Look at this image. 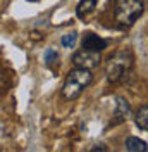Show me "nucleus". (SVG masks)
<instances>
[{"mask_svg":"<svg viewBox=\"0 0 148 152\" xmlns=\"http://www.w3.org/2000/svg\"><path fill=\"white\" fill-rule=\"evenodd\" d=\"M143 10H145L143 0H115L114 18L120 28H129L141 18Z\"/></svg>","mask_w":148,"mask_h":152,"instance_id":"f257e3e1","label":"nucleus"},{"mask_svg":"<svg viewBox=\"0 0 148 152\" xmlns=\"http://www.w3.org/2000/svg\"><path fill=\"white\" fill-rule=\"evenodd\" d=\"M76 38H78V33L65 35V37H62V45H64V47H74V43H76Z\"/></svg>","mask_w":148,"mask_h":152,"instance_id":"9b49d317","label":"nucleus"},{"mask_svg":"<svg viewBox=\"0 0 148 152\" xmlns=\"http://www.w3.org/2000/svg\"><path fill=\"white\" fill-rule=\"evenodd\" d=\"M133 62H134V57H133V52L131 50L126 48V50L115 52L114 56H110L107 59V64H105L107 80L110 83H117L120 78L133 67Z\"/></svg>","mask_w":148,"mask_h":152,"instance_id":"7ed1b4c3","label":"nucleus"},{"mask_svg":"<svg viewBox=\"0 0 148 152\" xmlns=\"http://www.w3.org/2000/svg\"><path fill=\"white\" fill-rule=\"evenodd\" d=\"M131 114V105L129 102L124 99V97H119L117 99V105H115V113H114V124L124 123Z\"/></svg>","mask_w":148,"mask_h":152,"instance_id":"39448f33","label":"nucleus"},{"mask_svg":"<svg viewBox=\"0 0 148 152\" xmlns=\"http://www.w3.org/2000/svg\"><path fill=\"white\" fill-rule=\"evenodd\" d=\"M107 47V42L100 38L95 33H84L83 37V48H88V50H96V52H102L103 48Z\"/></svg>","mask_w":148,"mask_h":152,"instance_id":"423d86ee","label":"nucleus"},{"mask_svg":"<svg viewBox=\"0 0 148 152\" xmlns=\"http://www.w3.org/2000/svg\"><path fill=\"white\" fill-rule=\"evenodd\" d=\"M96 7V0H81L76 7V14L79 19H86Z\"/></svg>","mask_w":148,"mask_h":152,"instance_id":"0eeeda50","label":"nucleus"},{"mask_svg":"<svg viewBox=\"0 0 148 152\" xmlns=\"http://www.w3.org/2000/svg\"><path fill=\"white\" fill-rule=\"evenodd\" d=\"M10 88V78L4 71H0V95H4Z\"/></svg>","mask_w":148,"mask_h":152,"instance_id":"9d476101","label":"nucleus"},{"mask_svg":"<svg viewBox=\"0 0 148 152\" xmlns=\"http://www.w3.org/2000/svg\"><path fill=\"white\" fill-rule=\"evenodd\" d=\"M93 76L90 69H83V67H76L73 69L64 81L62 86V97L65 100H76L79 95L83 94V90L91 83Z\"/></svg>","mask_w":148,"mask_h":152,"instance_id":"f03ea898","label":"nucleus"},{"mask_svg":"<svg viewBox=\"0 0 148 152\" xmlns=\"http://www.w3.org/2000/svg\"><path fill=\"white\" fill-rule=\"evenodd\" d=\"M93 151H107V147H95Z\"/></svg>","mask_w":148,"mask_h":152,"instance_id":"ddd939ff","label":"nucleus"},{"mask_svg":"<svg viewBox=\"0 0 148 152\" xmlns=\"http://www.w3.org/2000/svg\"><path fill=\"white\" fill-rule=\"evenodd\" d=\"M134 121H136V124H138V128H141V130L148 132V105L139 107L138 113H136Z\"/></svg>","mask_w":148,"mask_h":152,"instance_id":"1a4fd4ad","label":"nucleus"},{"mask_svg":"<svg viewBox=\"0 0 148 152\" xmlns=\"http://www.w3.org/2000/svg\"><path fill=\"white\" fill-rule=\"evenodd\" d=\"M59 59V54L57 52H54V50H46L45 52V62H52V61H57Z\"/></svg>","mask_w":148,"mask_h":152,"instance_id":"f8f14e48","label":"nucleus"},{"mask_svg":"<svg viewBox=\"0 0 148 152\" xmlns=\"http://www.w3.org/2000/svg\"><path fill=\"white\" fill-rule=\"evenodd\" d=\"M73 62L76 64V67H83V69H90L91 71L95 67H98V64L102 62V57H100V52H96V50L83 48V50L74 54Z\"/></svg>","mask_w":148,"mask_h":152,"instance_id":"20e7f679","label":"nucleus"},{"mask_svg":"<svg viewBox=\"0 0 148 152\" xmlns=\"http://www.w3.org/2000/svg\"><path fill=\"white\" fill-rule=\"evenodd\" d=\"M126 149L129 152H147L148 145L145 140H141L138 137H128L126 138Z\"/></svg>","mask_w":148,"mask_h":152,"instance_id":"6e6552de","label":"nucleus"}]
</instances>
